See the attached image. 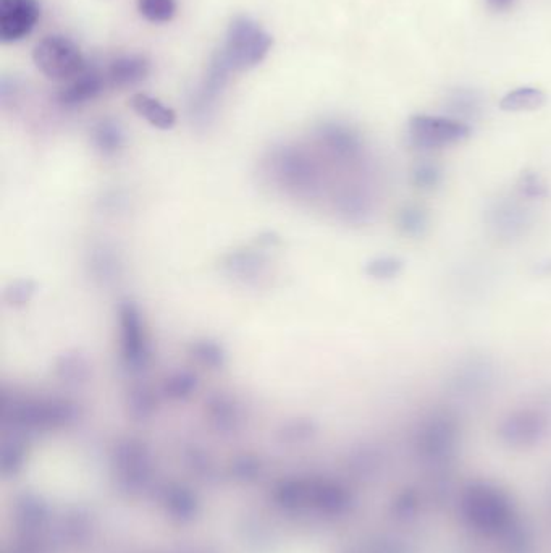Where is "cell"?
<instances>
[{
	"mask_svg": "<svg viewBox=\"0 0 551 553\" xmlns=\"http://www.w3.org/2000/svg\"><path fill=\"white\" fill-rule=\"evenodd\" d=\"M272 46L274 38L256 20L240 15L228 26L225 43L215 57L230 72H241L261 64Z\"/></svg>",
	"mask_w": 551,
	"mask_h": 553,
	"instance_id": "obj_1",
	"label": "cell"
},
{
	"mask_svg": "<svg viewBox=\"0 0 551 553\" xmlns=\"http://www.w3.org/2000/svg\"><path fill=\"white\" fill-rule=\"evenodd\" d=\"M33 60L39 72L54 81H72L88 68L80 46L64 34H49L41 39L33 51Z\"/></svg>",
	"mask_w": 551,
	"mask_h": 553,
	"instance_id": "obj_2",
	"label": "cell"
},
{
	"mask_svg": "<svg viewBox=\"0 0 551 553\" xmlns=\"http://www.w3.org/2000/svg\"><path fill=\"white\" fill-rule=\"evenodd\" d=\"M472 128L464 120L440 115H414L408 122V140L421 151H437L463 143Z\"/></svg>",
	"mask_w": 551,
	"mask_h": 553,
	"instance_id": "obj_3",
	"label": "cell"
},
{
	"mask_svg": "<svg viewBox=\"0 0 551 553\" xmlns=\"http://www.w3.org/2000/svg\"><path fill=\"white\" fill-rule=\"evenodd\" d=\"M274 177L295 195H314L320 185V169L306 152L295 148L278 152L274 162Z\"/></svg>",
	"mask_w": 551,
	"mask_h": 553,
	"instance_id": "obj_4",
	"label": "cell"
},
{
	"mask_svg": "<svg viewBox=\"0 0 551 553\" xmlns=\"http://www.w3.org/2000/svg\"><path fill=\"white\" fill-rule=\"evenodd\" d=\"M118 327H120V351L125 366L130 371H143L151 359L149 338L146 334L138 306L123 301L118 306Z\"/></svg>",
	"mask_w": 551,
	"mask_h": 553,
	"instance_id": "obj_5",
	"label": "cell"
},
{
	"mask_svg": "<svg viewBox=\"0 0 551 553\" xmlns=\"http://www.w3.org/2000/svg\"><path fill=\"white\" fill-rule=\"evenodd\" d=\"M521 196H503L488 207L487 222L498 238L516 240L532 227V211Z\"/></svg>",
	"mask_w": 551,
	"mask_h": 553,
	"instance_id": "obj_6",
	"label": "cell"
},
{
	"mask_svg": "<svg viewBox=\"0 0 551 553\" xmlns=\"http://www.w3.org/2000/svg\"><path fill=\"white\" fill-rule=\"evenodd\" d=\"M41 18L39 0H0V41L18 43L33 33Z\"/></svg>",
	"mask_w": 551,
	"mask_h": 553,
	"instance_id": "obj_7",
	"label": "cell"
},
{
	"mask_svg": "<svg viewBox=\"0 0 551 553\" xmlns=\"http://www.w3.org/2000/svg\"><path fill=\"white\" fill-rule=\"evenodd\" d=\"M15 421L30 426H57L75 416V406L65 400H23L7 406Z\"/></svg>",
	"mask_w": 551,
	"mask_h": 553,
	"instance_id": "obj_8",
	"label": "cell"
},
{
	"mask_svg": "<svg viewBox=\"0 0 551 553\" xmlns=\"http://www.w3.org/2000/svg\"><path fill=\"white\" fill-rule=\"evenodd\" d=\"M377 199L369 182H353L341 186L335 196V209L350 224H366L374 216Z\"/></svg>",
	"mask_w": 551,
	"mask_h": 553,
	"instance_id": "obj_9",
	"label": "cell"
},
{
	"mask_svg": "<svg viewBox=\"0 0 551 553\" xmlns=\"http://www.w3.org/2000/svg\"><path fill=\"white\" fill-rule=\"evenodd\" d=\"M320 140L333 159L346 165L359 164L364 156V146L358 133L338 123L325 125L320 131Z\"/></svg>",
	"mask_w": 551,
	"mask_h": 553,
	"instance_id": "obj_10",
	"label": "cell"
},
{
	"mask_svg": "<svg viewBox=\"0 0 551 553\" xmlns=\"http://www.w3.org/2000/svg\"><path fill=\"white\" fill-rule=\"evenodd\" d=\"M106 86V75L96 68L88 67L80 76H76L75 80L70 81L64 89H60L57 101L60 106L67 107V109L85 106L88 102L99 98L104 93Z\"/></svg>",
	"mask_w": 551,
	"mask_h": 553,
	"instance_id": "obj_11",
	"label": "cell"
},
{
	"mask_svg": "<svg viewBox=\"0 0 551 553\" xmlns=\"http://www.w3.org/2000/svg\"><path fill=\"white\" fill-rule=\"evenodd\" d=\"M151 73V64L143 55H122L110 62L106 68L107 86L110 88H131L148 78Z\"/></svg>",
	"mask_w": 551,
	"mask_h": 553,
	"instance_id": "obj_12",
	"label": "cell"
},
{
	"mask_svg": "<svg viewBox=\"0 0 551 553\" xmlns=\"http://www.w3.org/2000/svg\"><path fill=\"white\" fill-rule=\"evenodd\" d=\"M545 416L542 411L534 408H521L508 414L503 421L501 434L505 435L509 442L524 444L537 439L545 431Z\"/></svg>",
	"mask_w": 551,
	"mask_h": 553,
	"instance_id": "obj_13",
	"label": "cell"
},
{
	"mask_svg": "<svg viewBox=\"0 0 551 553\" xmlns=\"http://www.w3.org/2000/svg\"><path fill=\"white\" fill-rule=\"evenodd\" d=\"M130 106L141 119L148 120L152 127L159 130H172L177 125L175 110L149 94L138 93L131 96Z\"/></svg>",
	"mask_w": 551,
	"mask_h": 553,
	"instance_id": "obj_14",
	"label": "cell"
},
{
	"mask_svg": "<svg viewBox=\"0 0 551 553\" xmlns=\"http://www.w3.org/2000/svg\"><path fill=\"white\" fill-rule=\"evenodd\" d=\"M492 384V368L484 359H469L456 371L453 385L466 392H479Z\"/></svg>",
	"mask_w": 551,
	"mask_h": 553,
	"instance_id": "obj_15",
	"label": "cell"
},
{
	"mask_svg": "<svg viewBox=\"0 0 551 553\" xmlns=\"http://www.w3.org/2000/svg\"><path fill=\"white\" fill-rule=\"evenodd\" d=\"M396 228L406 238L424 237L429 230V214L419 204H403L396 214Z\"/></svg>",
	"mask_w": 551,
	"mask_h": 553,
	"instance_id": "obj_16",
	"label": "cell"
},
{
	"mask_svg": "<svg viewBox=\"0 0 551 553\" xmlns=\"http://www.w3.org/2000/svg\"><path fill=\"white\" fill-rule=\"evenodd\" d=\"M93 143L102 156H115L125 146V133L114 120H101L93 128Z\"/></svg>",
	"mask_w": 551,
	"mask_h": 553,
	"instance_id": "obj_17",
	"label": "cell"
},
{
	"mask_svg": "<svg viewBox=\"0 0 551 553\" xmlns=\"http://www.w3.org/2000/svg\"><path fill=\"white\" fill-rule=\"evenodd\" d=\"M547 96L543 91L537 88H518L509 91L505 98L501 99L500 107L505 112H530V110H539L545 106Z\"/></svg>",
	"mask_w": 551,
	"mask_h": 553,
	"instance_id": "obj_18",
	"label": "cell"
},
{
	"mask_svg": "<svg viewBox=\"0 0 551 553\" xmlns=\"http://www.w3.org/2000/svg\"><path fill=\"white\" fill-rule=\"evenodd\" d=\"M89 372H91V369H89L88 359L80 353L62 355L55 364V374L65 384H85V382H88Z\"/></svg>",
	"mask_w": 551,
	"mask_h": 553,
	"instance_id": "obj_19",
	"label": "cell"
},
{
	"mask_svg": "<svg viewBox=\"0 0 551 553\" xmlns=\"http://www.w3.org/2000/svg\"><path fill=\"white\" fill-rule=\"evenodd\" d=\"M411 183L416 186L417 190L430 191L437 190L438 186L443 182V169L438 162L432 159H421L411 167Z\"/></svg>",
	"mask_w": 551,
	"mask_h": 553,
	"instance_id": "obj_20",
	"label": "cell"
},
{
	"mask_svg": "<svg viewBox=\"0 0 551 553\" xmlns=\"http://www.w3.org/2000/svg\"><path fill=\"white\" fill-rule=\"evenodd\" d=\"M207 411L212 421L222 427H235L240 421V405L236 403L235 398L228 397L225 393L214 395L207 403Z\"/></svg>",
	"mask_w": 551,
	"mask_h": 553,
	"instance_id": "obj_21",
	"label": "cell"
},
{
	"mask_svg": "<svg viewBox=\"0 0 551 553\" xmlns=\"http://www.w3.org/2000/svg\"><path fill=\"white\" fill-rule=\"evenodd\" d=\"M199 380L196 374L190 371H178L165 379L162 392L165 397L175 402L188 400L198 389Z\"/></svg>",
	"mask_w": 551,
	"mask_h": 553,
	"instance_id": "obj_22",
	"label": "cell"
},
{
	"mask_svg": "<svg viewBox=\"0 0 551 553\" xmlns=\"http://www.w3.org/2000/svg\"><path fill=\"white\" fill-rule=\"evenodd\" d=\"M138 12L146 22L164 25L177 15V0H138Z\"/></svg>",
	"mask_w": 551,
	"mask_h": 553,
	"instance_id": "obj_23",
	"label": "cell"
},
{
	"mask_svg": "<svg viewBox=\"0 0 551 553\" xmlns=\"http://www.w3.org/2000/svg\"><path fill=\"white\" fill-rule=\"evenodd\" d=\"M190 355L193 356L196 363L201 364L204 368L222 369L227 363V355L223 350L222 345L214 342V340H198L190 347Z\"/></svg>",
	"mask_w": 551,
	"mask_h": 553,
	"instance_id": "obj_24",
	"label": "cell"
},
{
	"mask_svg": "<svg viewBox=\"0 0 551 553\" xmlns=\"http://www.w3.org/2000/svg\"><path fill=\"white\" fill-rule=\"evenodd\" d=\"M516 195L521 196L527 203H540L550 196V188L537 172H522L516 183Z\"/></svg>",
	"mask_w": 551,
	"mask_h": 553,
	"instance_id": "obj_25",
	"label": "cell"
},
{
	"mask_svg": "<svg viewBox=\"0 0 551 553\" xmlns=\"http://www.w3.org/2000/svg\"><path fill=\"white\" fill-rule=\"evenodd\" d=\"M403 269V259L396 258V256H377L367 262L364 267V271L371 279L382 280V282L396 279Z\"/></svg>",
	"mask_w": 551,
	"mask_h": 553,
	"instance_id": "obj_26",
	"label": "cell"
},
{
	"mask_svg": "<svg viewBox=\"0 0 551 553\" xmlns=\"http://www.w3.org/2000/svg\"><path fill=\"white\" fill-rule=\"evenodd\" d=\"M262 259L254 253H236L232 254L227 261V267L230 272L240 277H253V275L261 274Z\"/></svg>",
	"mask_w": 551,
	"mask_h": 553,
	"instance_id": "obj_27",
	"label": "cell"
},
{
	"mask_svg": "<svg viewBox=\"0 0 551 553\" xmlns=\"http://www.w3.org/2000/svg\"><path fill=\"white\" fill-rule=\"evenodd\" d=\"M156 395L149 385H136L128 395V406L136 416H149L156 408Z\"/></svg>",
	"mask_w": 551,
	"mask_h": 553,
	"instance_id": "obj_28",
	"label": "cell"
},
{
	"mask_svg": "<svg viewBox=\"0 0 551 553\" xmlns=\"http://www.w3.org/2000/svg\"><path fill=\"white\" fill-rule=\"evenodd\" d=\"M34 293H36V283L33 280H17L5 288L4 300L10 306L20 308L30 303Z\"/></svg>",
	"mask_w": 551,
	"mask_h": 553,
	"instance_id": "obj_29",
	"label": "cell"
},
{
	"mask_svg": "<svg viewBox=\"0 0 551 553\" xmlns=\"http://www.w3.org/2000/svg\"><path fill=\"white\" fill-rule=\"evenodd\" d=\"M106 250H101V253L97 254L93 261V269L96 272L97 277L101 279H112L115 269H117V262H115L114 256L109 253H104Z\"/></svg>",
	"mask_w": 551,
	"mask_h": 553,
	"instance_id": "obj_30",
	"label": "cell"
},
{
	"mask_svg": "<svg viewBox=\"0 0 551 553\" xmlns=\"http://www.w3.org/2000/svg\"><path fill=\"white\" fill-rule=\"evenodd\" d=\"M487 4L495 12H503L513 7L514 0H487Z\"/></svg>",
	"mask_w": 551,
	"mask_h": 553,
	"instance_id": "obj_31",
	"label": "cell"
}]
</instances>
